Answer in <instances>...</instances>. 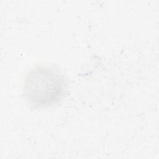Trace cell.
<instances>
[{
	"mask_svg": "<svg viewBox=\"0 0 159 159\" xmlns=\"http://www.w3.org/2000/svg\"><path fill=\"white\" fill-rule=\"evenodd\" d=\"M66 89V81L61 71L55 66L42 65L27 73L22 93L30 106L42 109L58 103L65 96Z\"/></svg>",
	"mask_w": 159,
	"mask_h": 159,
	"instance_id": "obj_1",
	"label": "cell"
}]
</instances>
